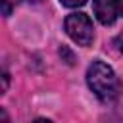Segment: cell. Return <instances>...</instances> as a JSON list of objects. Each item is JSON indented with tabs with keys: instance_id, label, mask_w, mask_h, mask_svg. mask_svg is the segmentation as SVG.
<instances>
[{
	"instance_id": "6da1fadb",
	"label": "cell",
	"mask_w": 123,
	"mask_h": 123,
	"mask_svg": "<svg viewBox=\"0 0 123 123\" xmlns=\"http://www.w3.org/2000/svg\"><path fill=\"white\" fill-rule=\"evenodd\" d=\"M86 83H88L90 90L104 104H111L119 96V92H121V83H119L117 75L102 60H94L88 65V69H86Z\"/></svg>"
},
{
	"instance_id": "7a4b0ae2",
	"label": "cell",
	"mask_w": 123,
	"mask_h": 123,
	"mask_svg": "<svg viewBox=\"0 0 123 123\" xmlns=\"http://www.w3.org/2000/svg\"><path fill=\"white\" fill-rule=\"evenodd\" d=\"M63 29L65 33L69 35V38L73 42H77L79 46H88L94 38V27H92V21L86 13L83 12H75V13H69L63 21Z\"/></svg>"
},
{
	"instance_id": "3957f363",
	"label": "cell",
	"mask_w": 123,
	"mask_h": 123,
	"mask_svg": "<svg viewBox=\"0 0 123 123\" xmlns=\"http://www.w3.org/2000/svg\"><path fill=\"white\" fill-rule=\"evenodd\" d=\"M92 10L102 25H111L123 17V0H92Z\"/></svg>"
},
{
	"instance_id": "277c9868",
	"label": "cell",
	"mask_w": 123,
	"mask_h": 123,
	"mask_svg": "<svg viewBox=\"0 0 123 123\" xmlns=\"http://www.w3.org/2000/svg\"><path fill=\"white\" fill-rule=\"evenodd\" d=\"M63 6H67V8H79V6H83L86 0H60Z\"/></svg>"
},
{
	"instance_id": "5b68a950",
	"label": "cell",
	"mask_w": 123,
	"mask_h": 123,
	"mask_svg": "<svg viewBox=\"0 0 123 123\" xmlns=\"http://www.w3.org/2000/svg\"><path fill=\"white\" fill-rule=\"evenodd\" d=\"M115 46L119 48V52H123V33H119L115 37Z\"/></svg>"
},
{
	"instance_id": "8992f818",
	"label": "cell",
	"mask_w": 123,
	"mask_h": 123,
	"mask_svg": "<svg viewBox=\"0 0 123 123\" xmlns=\"http://www.w3.org/2000/svg\"><path fill=\"white\" fill-rule=\"evenodd\" d=\"M6 2H13V4H15V2H19V0H6Z\"/></svg>"
},
{
	"instance_id": "52a82bcc",
	"label": "cell",
	"mask_w": 123,
	"mask_h": 123,
	"mask_svg": "<svg viewBox=\"0 0 123 123\" xmlns=\"http://www.w3.org/2000/svg\"><path fill=\"white\" fill-rule=\"evenodd\" d=\"M35 2H38V0H35Z\"/></svg>"
}]
</instances>
